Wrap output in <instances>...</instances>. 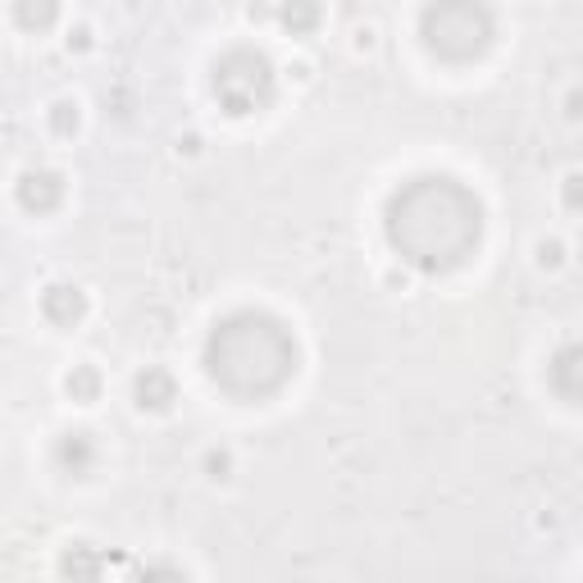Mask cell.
I'll return each mask as SVG.
<instances>
[{
    "label": "cell",
    "mask_w": 583,
    "mask_h": 583,
    "mask_svg": "<svg viewBox=\"0 0 583 583\" xmlns=\"http://www.w3.org/2000/svg\"><path fill=\"white\" fill-rule=\"evenodd\" d=\"M387 238L410 265L451 270L479 242V201L451 178H419L387 206Z\"/></svg>",
    "instance_id": "6da1fadb"
},
{
    "label": "cell",
    "mask_w": 583,
    "mask_h": 583,
    "mask_svg": "<svg viewBox=\"0 0 583 583\" xmlns=\"http://www.w3.org/2000/svg\"><path fill=\"white\" fill-rule=\"evenodd\" d=\"M210 374L238 397H265L297 370V342L270 315H233L223 319L206 346Z\"/></svg>",
    "instance_id": "7a4b0ae2"
},
{
    "label": "cell",
    "mask_w": 583,
    "mask_h": 583,
    "mask_svg": "<svg viewBox=\"0 0 583 583\" xmlns=\"http://www.w3.org/2000/svg\"><path fill=\"white\" fill-rule=\"evenodd\" d=\"M425 42L447 59H474L493 42V14L483 0H433L425 10Z\"/></svg>",
    "instance_id": "3957f363"
},
{
    "label": "cell",
    "mask_w": 583,
    "mask_h": 583,
    "mask_svg": "<svg viewBox=\"0 0 583 583\" xmlns=\"http://www.w3.org/2000/svg\"><path fill=\"white\" fill-rule=\"evenodd\" d=\"M270 87H274V69H270V59L255 51H233L215 69V91H219V101L229 106V114H251L255 106H265Z\"/></svg>",
    "instance_id": "277c9868"
},
{
    "label": "cell",
    "mask_w": 583,
    "mask_h": 583,
    "mask_svg": "<svg viewBox=\"0 0 583 583\" xmlns=\"http://www.w3.org/2000/svg\"><path fill=\"white\" fill-rule=\"evenodd\" d=\"M552 387L561 397L570 402H583V342L557 351V361H552Z\"/></svg>",
    "instance_id": "5b68a950"
},
{
    "label": "cell",
    "mask_w": 583,
    "mask_h": 583,
    "mask_svg": "<svg viewBox=\"0 0 583 583\" xmlns=\"http://www.w3.org/2000/svg\"><path fill=\"white\" fill-rule=\"evenodd\" d=\"M138 402L142 406H169L174 402V378L169 374H160V370H146L142 378H138Z\"/></svg>",
    "instance_id": "8992f818"
},
{
    "label": "cell",
    "mask_w": 583,
    "mask_h": 583,
    "mask_svg": "<svg viewBox=\"0 0 583 583\" xmlns=\"http://www.w3.org/2000/svg\"><path fill=\"white\" fill-rule=\"evenodd\" d=\"M46 315L59 319V323H74V319L82 315L78 287H51V292H46Z\"/></svg>",
    "instance_id": "52a82bcc"
},
{
    "label": "cell",
    "mask_w": 583,
    "mask_h": 583,
    "mask_svg": "<svg viewBox=\"0 0 583 583\" xmlns=\"http://www.w3.org/2000/svg\"><path fill=\"white\" fill-rule=\"evenodd\" d=\"M59 461L87 470V465H91V442H87V433H74L69 442H64V447H59Z\"/></svg>",
    "instance_id": "ba28073f"
},
{
    "label": "cell",
    "mask_w": 583,
    "mask_h": 583,
    "mask_svg": "<svg viewBox=\"0 0 583 583\" xmlns=\"http://www.w3.org/2000/svg\"><path fill=\"white\" fill-rule=\"evenodd\" d=\"M319 19V6H315V0H287V6H283V23L287 28H310Z\"/></svg>",
    "instance_id": "9c48e42d"
},
{
    "label": "cell",
    "mask_w": 583,
    "mask_h": 583,
    "mask_svg": "<svg viewBox=\"0 0 583 583\" xmlns=\"http://www.w3.org/2000/svg\"><path fill=\"white\" fill-rule=\"evenodd\" d=\"M19 19L32 28V23H37V28H46L51 19H55V0H19Z\"/></svg>",
    "instance_id": "30bf717a"
},
{
    "label": "cell",
    "mask_w": 583,
    "mask_h": 583,
    "mask_svg": "<svg viewBox=\"0 0 583 583\" xmlns=\"http://www.w3.org/2000/svg\"><path fill=\"white\" fill-rule=\"evenodd\" d=\"M96 387H101V383H96V374H91V370L69 374V393H74V397H87V402H91V397H96Z\"/></svg>",
    "instance_id": "8fae6325"
}]
</instances>
